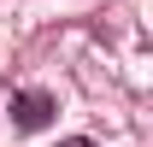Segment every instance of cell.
<instances>
[{"label": "cell", "instance_id": "1", "mask_svg": "<svg viewBox=\"0 0 153 147\" xmlns=\"http://www.w3.org/2000/svg\"><path fill=\"white\" fill-rule=\"evenodd\" d=\"M6 112H12V124H18V129H47L59 106H53V94H41V88H18Z\"/></svg>", "mask_w": 153, "mask_h": 147}, {"label": "cell", "instance_id": "2", "mask_svg": "<svg viewBox=\"0 0 153 147\" xmlns=\"http://www.w3.org/2000/svg\"><path fill=\"white\" fill-rule=\"evenodd\" d=\"M59 147H94V141H88V135H71V141H59Z\"/></svg>", "mask_w": 153, "mask_h": 147}]
</instances>
